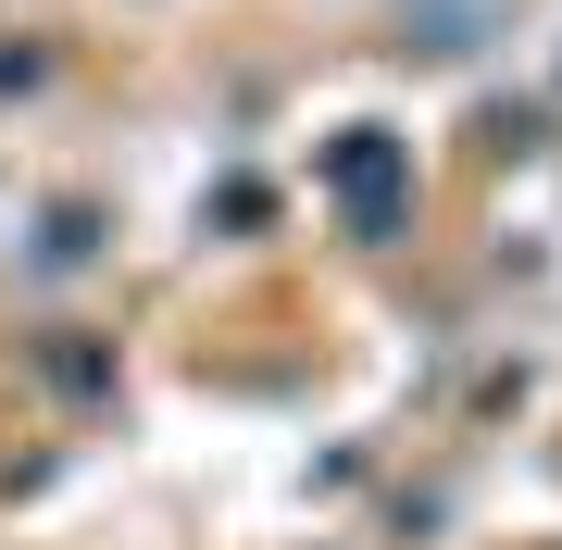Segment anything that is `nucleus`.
Wrapping results in <instances>:
<instances>
[{
	"label": "nucleus",
	"mask_w": 562,
	"mask_h": 550,
	"mask_svg": "<svg viewBox=\"0 0 562 550\" xmlns=\"http://www.w3.org/2000/svg\"><path fill=\"white\" fill-rule=\"evenodd\" d=\"M338 201H350L362 225H387V201H401V164H387L375 138H350V150H338Z\"/></svg>",
	"instance_id": "obj_1"
}]
</instances>
